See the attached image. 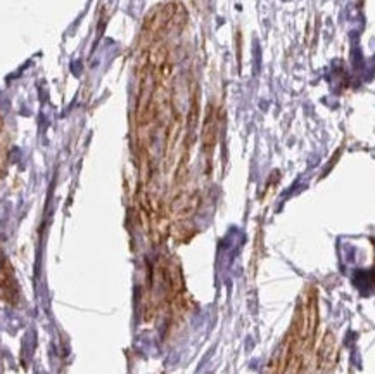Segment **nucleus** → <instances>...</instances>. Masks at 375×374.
<instances>
[{
	"label": "nucleus",
	"mask_w": 375,
	"mask_h": 374,
	"mask_svg": "<svg viewBox=\"0 0 375 374\" xmlns=\"http://www.w3.org/2000/svg\"><path fill=\"white\" fill-rule=\"evenodd\" d=\"M0 298L7 304H16L18 300L16 278L7 262H0Z\"/></svg>",
	"instance_id": "f257e3e1"
},
{
	"label": "nucleus",
	"mask_w": 375,
	"mask_h": 374,
	"mask_svg": "<svg viewBox=\"0 0 375 374\" xmlns=\"http://www.w3.org/2000/svg\"><path fill=\"white\" fill-rule=\"evenodd\" d=\"M6 165H7V149L6 146L0 144V179H2L4 172H6Z\"/></svg>",
	"instance_id": "f03ea898"
}]
</instances>
